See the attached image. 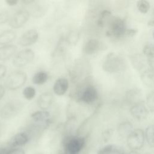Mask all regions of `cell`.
<instances>
[{
	"label": "cell",
	"instance_id": "obj_33",
	"mask_svg": "<svg viewBox=\"0 0 154 154\" xmlns=\"http://www.w3.org/2000/svg\"><path fill=\"white\" fill-rule=\"evenodd\" d=\"M5 154H26L25 151L21 147L10 148L8 149Z\"/></svg>",
	"mask_w": 154,
	"mask_h": 154
},
{
	"label": "cell",
	"instance_id": "obj_40",
	"mask_svg": "<svg viewBox=\"0 0 154 154\" xmlns=\"http://www.w3.org/2000/svg\"><path fill=\"white\" fill-rule=\"evenodd\" d=\"M5 93V88L2 85H0V100L3 97Z\"/></svg>",
	"mask_w": 154,
	"mask_h": 154
},
{
	"label": "cell",
	"instance_id": "obj_39",
	"mask_svg": "<svg viewBox=\"0 0 154 154\" xmlns=\"http://www.w3.org/2000/svg\"><path fill=\"white\" fill-rule=\"evenodd\" d=\"M112 154H126V153L124 152V150L122 149V148H121L120 147L117 146L116 150H114Z\"/></svg>",
	"mask_w": 154,
	"mask_h": 154
},
{
	"label": "cell",
	"instance_id": "obj_17",
	"mask_svg": "<svg viewBox=\"0 0 154 154\" xmlns=\"http://www.w3.org/2000/svg\"><path fill=\"white\" fill-rule=\"evenodd\" d=\"M17 51V47L13 45H7L0 47V61L8 60L14 55Z\"/></svg>",
	"mask_w": 154,
	"mask_h": 154
},
{
	"label": "cell",
	"instance_id": "obj_6",
	"mask_svg": "<svg viewBox=\"0 0 154 154\" xmlns=\"http://www.w3.org/2000/svg\"><path fill=\"white\" fill-rule=\"evenodd\" d=\"M27 79L25 72L20 70H14L10 73L5 81V85L11 90H15L23 86Z\"/></svg>",
	"mask_w": 154,
	"mask_h": 154
},
{
	"label": "cell",
	"instance_id": "obj_12",
	"mask_svg": "<svg viewBox=\"0 0 154 154\" xmlns=\"http://www.w3.org/2000/svg\"><path fill=\"white\" fill-rule=\"evenodd\" d=\"M38 38V33L35 29H29L20 36L19 44L23 47L28 46L35 43Z\"/></svg>",
	"mask_w": 154,
	"mask_h": 154
},
{
	"label": "cell",
	"instance_id": "obj_23",
	"mask_svg": "<svg viewBox=\"0 0 154 154\" xmlns=\"http://www.w3.org/2000/svg\"><path fill=\"white\" fill-rule=\"evenodd\" d=\"M111 17V12L109 10H104L100 11L97 20V26L100 28L104 27L106 24L108 25Z\"/></svg>",
	"mask_w": 154,
	"mask_h": 154
},
{
	"label": "cell",
	"instance_id": "obj_5",
	"mask_svg": "<svg viewBox=\"0 0 154 154\" xmlns=\"http://www.w3.org/2000/svg\"><path fill=\"white\" fill-rule=\"evenodd\" d=\"M22 108L23 103L20 100H10L0 108V117L4 119H11L17 115Z\"/></svg>",
	"mask_w": 154,
	"mask_h": 154
},
{
	"label": "cell",
	"instance_id": "obj_46",
	"mask_svg": "<svg viewBox=\"0 0 154 154\" xmlns=\"http://www.w3.org/2000/svg\"><path fill=\"white\" fill-rule=\"evenodd\" d=\"M153 14H154V10H153Z\"/></svg>",
	"mask_w": 154,
	"mask_h": 154
},
{
	"label": "cell",
	"instance_id": "obj_28",
	"mask_svg": "<svg viewBox=\"0 0 154 154\" xmlns=\"http://www.w3.org/2000/svg\"><path fill=\"white\" fill-rule=\"evenodd\" d=\"M143 55L147 58H151L154 56V45L151 43H146L143 48Z\"/></svg>",
	"mask_w": 154,
	"mask_h": 154
},
{
	"label": "cell",
	"instance_id": "obj_41",
	"mask_svg": "<svg viewBox=\"0 0 154 154\" xmlns=\"http://www.w3.org/2000/svg\"><path fill=\"white\" fill-rule=\"evenodd\" d=\"M147 26H150V27H154V19H151L150 20H149L147 23Z\"/></svg>",
	"mask_w": 154,
	"mask_h": 154
},
{
	"label": "cell",
	"instance_id": "obj_26",
	"mask_svg": "<svg viewBox=\"0 0 154 154\" xmlns=\"http://www.w3.org/2000/svg\"><path fill=\"white\" fill-rule=\"evenodd\" d=\"M144 135L148 144L154 147V125H150L146 128Z\"/></svg>",
	"mask_w": 154,
	"mask_h": 154
},
{
	"label": "cell",
	"instance_id": "obj_13",
	"mask_svg": "<svg viewBox=\"0 0 154 154\" xmlns=\"http://www.w3.org/2000/svg\"><path fill=\"white\" fill-rule=\"evenodd\" d=\"M143 94L140 89L138 88H133L128 90L125 95L126 102L131 105H135L137 103L144 101L143 99Z\"/></svg>",
	"mask_w": 154,
	"mask_h": 154
},
{
	"label": "cell",
	"instance_id": "obj_47",
	"mask_svg": "<svg viewBox=\"0 0 154 154\" xmlns=\"http://www.w3.org/2000/svg\"><path fill=\"white\" fill-rule=\"evenodd\" d=\"M146 154H149V153H146Z\"/></svg>",
	"mask_w": 154,
	"mask_h": 154
},
{
	"label": "cell",
	"instance_id": "obj_10",
	"mask_svg": "<svg viewBox=\"0 0 154 154\" xmlns=\"http://www.w3.org/2000/svg\"><path fill=\"white\" fill-rule=\"evenodd\" d=\"M130 113L137 120H145L149 114V109L144 101L133 105L130 108Z\"/></svg>",
	"mask_w": 154,
	"mask_h": 154
},
{
	"label": "cell",
	"instance_id": "obj_37",
	"mask_svg": "<svg viewBox=\"0 0 154 154\" xmlns=\"http://www.w3.org/2000/svg\"><path fill=\"white\" fill-rule=\"evenodd\" d=\"M147 64L149 66L150 68L154 69V56L151 58H147Z\"/></svg>",
	"mask_w": 154,
	"mask_h": 154
},
{
	"label": "cell",
	"instance_id": "obj_34",
	"mask_svg": "<svg viewBox=\"0 0 154 154\" xmlns=\"http://www.w3.org/2000/svg\"><path fill=\"white\" fill-rule=\"evenodd\" d=\"M113 134V129H108L105 130L103 133H102V138L103 140L105 141H106L109 140V139L111 138Z\"/></svg>",
	"mask_w": 154,
	"mask_h": 154
},
{
	"label": "cell",
	"instance_id": "obj_29",
	"mask_svg": "<svg viewBox=\"0 0 154 154\" xmlns=\"http://www.w3.org/2000/svg\"><path fill=\"white\" fill-rule=\"evenodd\" d=\"M23 96L26 100H31L32 99L36 94V91L34 88L31 86H28L25 87L23 90Z\"/></svg>",
	"mask_w": 154,
	"mask_h": 154
},
{
	"label": "cell",
	"instance_id": "obj_22",
	"mask_svg": "<svg viewBox=\"0 0 154 154\" xmlns=\"http://www.w3.org/2000/svg\"><path fill=\"white\" fill-rule=\"evenodd\" d=\"M16 38V34L12 30H5L0 34V45H10Z\"/></svg>",
	"mask_w": 154,
	"mask_h": 154
},
{
	"label": "cell",
	"instance_id": "obj_42",
	"mask_svg": "<svg viewBox=\"0 0 154 154\" xmlns=\"http://www.w3.org/2000/svg\"><path fill=\"white\" fill-rule=\"evenodd\" d=\"M8 149L6 147H0V154H5Z\"/></svg>",
	"mask_w": 154,
	"mask_h": 154
},
{
	"label": "cell",
	"instance_id": "obj_32",
	"mask_svg": "<svg viewBox=\"0 0 154 154\" xmlns=\"http://www.w3.org/2000/svg\"><path fill=\"white\" fill-rule=\"evenodd\" d=\"M10 13L6 10L0 11V25L6 23L10 20Z\"/></svg>",
	"mask_w": 154,
	"mask_h": 154
},
{
	"label": "cell",
	"instance_id": "obj_19",
	"mask_svg": "<svg viewBox=\"0 0 154 154\" xmlns=\"http://www.w3.org/2000/svg\"><path fill=\"white\" fill-rule=\"evenodd\" d=\"M50 114L46 111H35L31 114V117L35 122L41 123L45 128L50 123V120L49 119Z\"/></svg>",
	"mask_w": 154,
	"mask_h": 154
},
{
	"label": "cell",
	"instance_id": "obj_45",
	"mask_svg": "<svg viewBox=\"0 0 154 154\" xmlns=\"http://www.w3.org/2000/svg\"><path fill=\"white\" fill-rule=\"evenodd\" d=\"M153 38H154V31H153Z\"/></svg>",
	"mask_w": 154,
	"mask_h": 154
},
{
	"label": "cell",
	"instance_id": "obj_3",
	"mask_svg": "<svg viewBox=\"0 0 154 154\" xmlns=\"http://www.w3.org/2000/svg\"><path fill=\"white\" fill-rule=\"evenodd\" d=\"M127 29L125 20L120 17H112L108 23L106 35L114 39H120L125 37Z\"/></svg>",
	"mask_w": 154,
	"mask_h": 154
},
{
	"label": "cell",
	"instance_id": "obj_9",
	"mask_svg": "<svg viewBox=\"0 0 154 154\" xmlns=\"http://www.w3.org/2000/svg\"><path fill=\"white\" fill-rule=\"evenodd\" d=\"M31 14L29 11L20 10L16 12L9 20V25L13 28H19L29 20Z\"/></svg>",
	"mask_w": 154,
	"mask_h": 154
},
{
	"label": "cell",
	"instance_id": "obj_35",
	"mask_svg": "<svg viewBox=\"0 0 154 154\" xmlns=\"http://www.w3.org/2000/svg\"><path fill=\"white\" fill-rule=\"evenodd\" d=\"M138 32V29L137 28H127L125 37H132L135 36Z\"/></svg>",
	"mask_w": 154,
	"mask_h": 154
},
{
	"label": "cell",
	"instance_id": "obj_7",
	"mask_svg": "<svg viewBox=\"0 0 154 154\" xmlns=\"http://www.w3.org/2000/svg\"><path fill=\"white\" fill-rule=\"evenodd\" d=\"M144 132L141 129H134L127 137V144L132 150L140 149L144 143Z\"/></svg>",
	"mask_w": 154,
	"mask_h": 154
},
{
	"label": "cell",
	"instance_id": "obj_30",
	"mask_svg": "<svg viewBox=\"0 0 154 154\" xmlns=\"http://www.w3.org/2000/svg\"><path fill=\"white\" fill-rule=\"evenodd\" d=\"M117 146L114 144H108L98 150L97 154H112L116 150Z\"/></svg>",
	"mask_w": 154,
	"mask_h": 154
},
{
	"label": "cell",
	"instance_id": "obj_38",
	"mask_svg": "<svg viewBox=\"0 0 154 154\" xmlns=\"http://www.w3.org/2000/svg\"><path fill=\"white\" fill-rule=\"evenodd\" d=\"M18 1L17 0H6L5 3L8 6H15L17 4Z\"/></svg>",
	"mask_w": 154,
	"mask_h": 154
},
{
	"label": "cell",
	"instance_id": "obj_15",
	"mask_svg": "<svg viewBox=\"0 0 154 154\" xmlns=\"http://www.w3.org/2000/svg\"><path fill=\"white\" fill-rule=\"evenodd\" d=\"M54 102V96L50 92H45L41 94L37 99V105L43 110L49 108Z\"/></svg>",
	"mask_w": 154,
	"mask_h": 154
},
{
	"label": "cell",
	"instance_id": "obj_44",
	"mask_svg": "<svg viewBox=\"0 0 154 154\" xmlns=\"http://www.w3.org/2000/svg\"><path fill=\"white\" fill-rule=\"evenodd\" d=\"M127 154H140V153H139L138 152L135 151V150H132V151H131L130 152H129V153H127Z\"/></svg>",
	"mask_w": 154,
	"mask_h": 154
},
{
	"label": "cell",
	"instance_id": "obj_24",
	"mask_svg": "<svg viewBox=\"0 0 154 154\" xmlns=\"http://www.w3.org/2000/svg\"><path fill=\"white\" fill-rule=\"evenodd\" d=\"M48 78L49 76L46 72L40 71L34 75L32 78V82L36 85H42L48 81Z\"/></svg>",
	"mask_w": 154,
	"mask_h": 154
},
{
	"label": "cell",
	"instance_id": "obj_18",
	"mask_svg": "<svg viewBox=\"0 0 154 154\" xmlns=\"http://www.w3.org/2000/svg\"><path fill=\"white\" fill-rule=\"evenodd\" d=\"M69 88V81L65 78H58L54 84L53 91L58 96L64 94Z\"/></svg>",
	"mask_w": 154,
	"mask_h": 154
},
{
	"label": "cell",
	"instance_id": "obj_43",
	"mask_svg": "<svg viewBox=\"0 0 154 154\" xmlns=\"http://www.w3.org/2000/svg\"><path fill=\"white\" fill-rule=\"evenodd\" d=\"M22 2L24 3L25 4L28 5V4H30L34 2V0H24V1H22Z\"/></svg>",
	"mask_w": 154,
	"mask_h": 154
},
{
	"label": "cell",
	"instance_id": "obj_20",
	"mask_svg": "<svg viewBox=\"0 0 154 154\" xmlns=\"http://www.w3.org/2000/svg\"><path fill=\"white\" fill-rule=\"evenodd\" d=\"M142 82L148 87H154V69L149 68L142 72L140 76Z\"/></svg>",
	"mask_w": 154,
	"mask_h": 154
},
{
	"label": "cell",
	"instance_id": "obj_27",
	"mask_svg": "<svg viewBox=\"0 0 154 154\" xmlns=\"http://www.w3.org/2000/svg\"><path fill=\"white\" fill-rule=\"evenodd\" d=\"M137 7L138 11L143 13L146 14L150 9V3L146 0H140L137 2Z\"/></svg>",
	"mask_w": 154,
	"mask_h": 154
},
{
	"label": "cell",
	"instance_id": "obj_21",
	"mask_svg": "<svg viewBox=\"0 0 154 154\" xmlns=\"http://www.w3.org/2000/svg\"><path fill=\"white\" fill-rule=\"evenodd\" d=\"M133 130V125L129 121L121 122L117 127V132L119 135L123 138H127Z\"/></svg>",
	"mask_w": 154,
	"mask_h": 154
},
{
	"label": "cell",
	"instance_id": "obj_25",
	"mask_svg": "<svg viewBox=\"0 0 154 154\" xmlns=\"http://www.w3.org/2000/svg\"><path fill=\"white\" fill-rule=\"evenodd\" d=\"M80 35L77 31H71L69 32L65 38V41L69 45H75L79 40Z\"/></svg>",
	"mask_w": 154,
	"mask_h": 154
},
{
	"label": "cell",
	"instance_id": "obj_31",
	"mask_svg": "<svg viewBox=\"0 0 154 154\" xmlns=\"http://www.w3.org/2000/svg\"><path fill=\"white\" fill-rule=\"evenodd\" d=\"M146 103L149 111L154 112V91H151L147 94Z\"/></svg>",
	"mask_w": 154,
	"mask_h": 154
},
{
	"label": "cell",
	"instance_id": "obj_36",
	"mask_svg": "<svg viewBox=\"0 0 154 154\" xmlns=\"http://www.w3.org/2000/svg\"><path fill=\"white\" fill-rule=\"evenodd\" d=\"M7 73V67L5 65L0 64V79L4 78Z\"/></svg>",
	"mask_w": 154,
	"mask_h": 154
},
{
	"label": "cell",
	"instance_id": "obj_4",
	"mask_svg": "<svg viewBox=\"0 0 154 154\" xmlns=\"http://www.w3.org/2000/svg\"><path fill=\"white\" fill-rule=\"evenodd\" d=\"M98 98V91L92 84L85 85L82 90H79L76 96L78 101L82 102L86 104L94 103Z\"/></svg>",
	"mask_w": 154,
	"mask_h": 154
},
{
	"label": "cell",
	"instance_id": "obj_8",
	"mask_svg": "<svg viewBox=\"0 0 154 154\" xmlns=\"http://www.w3.org/2000/svg\"><path fill=\"white\" fill-rule=\"evenodd\" d=\"M34 52L30 49H25L19 52L13 58V64L16 67H23L30 63L34 58Z\"/></svg>",
	"mask_w": 154,
	"mask_h": 154
},
{
	"label": "cell",
	"instance_id": "obj_16",
	"mask_svg": "<svg viewBox=\"0 0 154 154\" xmlns=\"http://www.w3.org/2000/svg\"><path fill=\"white\" fill-rule=\"evenodd\" d=\"M100 42L95 38L88 40L83 48V52L86 55H92L101 49Z\"/></svg>",
	"mask_w": 154,
	"mask_h": 154
},
{
	"label": "cell",
	"instance_id": "obj_2",
	"mask_svg": "<svg viewBox=\"0 0 154 154\" xmlns=\"http://www.w3.org/2000/svg\"><path fill=\"white\" fill-rule=\"evenodd\" d=\"M85 138L79 135H68L63 141L64 154H79L84 147Z\"/></svg>",
	"mask_w": 154,
	"mask_h": 154
},
{
	"label": "cell",
	"instance_id": "obj_1",
	"mask_svg": "<svg viewBox=\"0 0 154 154\" xmlns=\"http://www.w3.org/2000/svg\"><path fill=\"white\" fill-rule=\"evenodd\" d=\"M126 67V62L121 55L114 52H109L105 57L102 69L104 71L114 73L123 70Z\"/></svg>",
	"mask_w": 154,
	"mask_h": 154
},
{
	"label": "cell",
	"instance_id": "obj_11",
	"mask_svg": "<svg viewBox=\"0 0 154 154\" xmlns=\"http://www.w3.org/2000/svg\"><path fill=\"white\" fill-rule=\"evenodd\" d=\"M29 136L25 132H20L13 135L8 141V146L10 148L20 147L26 144L29 141Z\"/></svg>",
	"mask_w": 154,
	"mask_h": 154
},
{
	"label": "cell",
	"instance_id": "obj_14",
	"mask_svg": "<svg viewBox=\"0 0 154 154\" xmlns=\"http://www.w3.org/2000/svg\"><path fill=\"white\" fill-rule=\"evenodd\" d=\"M130 61L133 67L138 71H140L146 66V64H147V58L144 55L139 53L131 55Z\"/></svg>",
	"mask_w": 154,
	"mask_h": 154
}]
</instances>
